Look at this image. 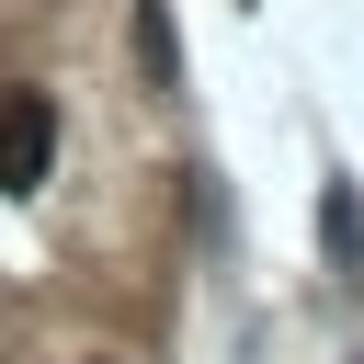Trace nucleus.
I'll return each mask as SVG.
<instances>
[{
    "instance_id": "obj_1",
    "label": "nucleus",
    "mask_w": 364,
    "mask_h": 364,
    "mask_svg": "<svg viewBox=\"0 0 364 364\" xmlns=\"http://www.w3.org/2000/svg\"><path fill=\"white\" fill-rule=\"evenodd\" d=\"M57 159V102L46 91H0V193H34Z\"/></svg>"
},
{
    "instance_id": "obj_2",
    "label": "nucleus",
    "mask_w": 364,
    "mask_h": 364,
    "mask_svg": "<svg viewBox=\"0 0 364 364\" xmlns=\"http://www.w3.org/2000/svg\"><path fill=\"white\" fill-rule=\"evenodd\" d=\"M136 80L148 91H182V46H171V11L159 0H136Z\"/></svg>"
},
{
    "instance_id": "obj_3",
    "label": "nucleus",
    "mask_w": 364,
    "mask_h": 364,
    "mask_svg": "<svg viewBox=\"0 0 364 364\" xmlns=\"http://www.w3.org/2000/svg\"><path fill=\"white\" fill-rule=\"evenodd\" d=\"M318 250H330V273H364V216H353V182H330V193H318Z\"/></svg>"
}]
</instances>
